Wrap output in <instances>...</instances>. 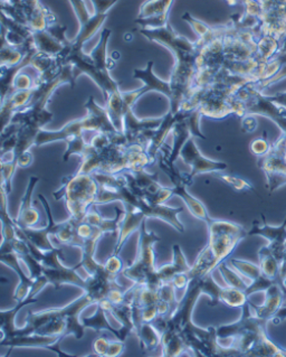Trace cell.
Listing matches in <instances>:
<instances>
[{
  "label": "cell",
  "instance_id": "obj_15",
  "mask_svg": "<svg viewBox=\"0 0 286 357\" xmlns=\"http://www.w3.org/2000/svg\"><path fill=\"white\" fill-rule=\"evenodd\" d=\"M123 207H125V214L122 216L121 222H120L119 233H118L119 236L116 240L113 253H112L114 255H120V251L123 249L128 238L134 232H139L142 223L148 218L139 207L134 206V205H125Z\"/></svg>",
  "mask_w": 286,
  "mask_h": 357
},
{
  "label": "cell",
  "instance_id": "obj_12",
  "mask_svg": "<svg viewBox=\"0 0 286 357\" xmlns=\"http://www.w3.org/2000/svg\"><path fill=\"white\" fill-rule=\"evenodd\" d=\"M38 199H40V203H42L44 208H45L46 215L49 218V225H46V227H42V229H36V227L20 229L17 225L16 227H17V232L19 234L25 236L29 242L34 244L35 247L45 252V251H51V250H54L56 248L49 241V236H53L55 238L57 223L54 221L53 215H51V205H49V201L46 199L45 196L40 194Z\"/></svg>",
  "mask_w": 286,
  "mask_h": 357
},
{
  "label": "cell",
  "instance_id": "obj_33",
  "mask_svg": "<svg viewBox=\"0 0 286 357\" xmlns=\"http://www.w3.org/2000/svg\"><path fill=\"white\" fill-rule=\"evenodd\" d=\"M200 282L201 290L204 295H207L210 298L209 305L215 307L221 303V297L224 295V287L219 286L213 279L212 273L205 275L204 278L199 280Z\"/></svg>",
  "mask_w": 286,
  "mask_h": 357
},
{
  "label": "cell",
  "instance_id": "obj_30",
  "mask_svg": "<svg viewBox=\"0 0 286 357\" xmlns=\"http://www.w3.org/2000/svg\"><path fill=\"white\" fill-rule=\"evenodd\" d=\"M260 266L267 278L280 284V262L267 245L258 251Z\"/></svg>",
  "mask_w": 286,
  "mask_h": 357
},
{
  "label": "cell",
  "instance_id": "obj_52",
  "mask_svg": "<svg viewBox=\"0 0 286 357\" xmlns=\"http://www.w3.org/2000/svg\"><path fill=\"white\" fill-rule=\"evenodd\" d=\"M241 3H243V1H241Z\"/></svg>",
  "mask_w": 286,
  "mask_h": 357
},
{
  "label": "cell",
  "instance_id": "obj_6",
  "mask_svg": "<svg viewBox=\"0 0 286 357\" xmlns=\"http://www.w3.org/2000/svg\"><path fill=\"white\" fill-rule=\"evenodd\" d=\"M18 236L25 238L29 244L31 255H34L37 261L43 266V275L49 279V284L54 286L55 289H60L63 284H73V286L79 287L84 289L86 288V281L77 273L79 269V266L74 268H67L60 261V258H64L63 250L60 248H55L51 251H42L38 248L35 247L34 244L29 242L25 236H22L17 232Z\"/></svg>",
  "mask_w": 286,
  "mask_h": 357
},
{
  "label": "cell",
  "instance_id": "obj_3",
  "mask_svg": "<svg viewBox=\"0 0 286 357\" xmlns=\"http://www.w3.org/2000/svg\"><path fill=\"white\" fill-rule=\"evenodd\" d=\"M232 111L239 118L248 114L269 118L286 135V107L264 94L255 82L247 83L236 92L232 98Z\"/></svg>",
  "mask_w": 286,
  "mask_h": 357
},
{
  "label": "cell",
  "instance_id": "obj_38",
  "mask_svg": "<svg viewBox=\"0 0 286 357\" xmlns=\"http://www.w3.org/2000/svg\"><path fill=\"white\" fill-rule=\"evenodd\" d=\"M269 148H271V144L267 142L265 137L253 140L252 144H251V151L257 157L264 156L269 151Z\"/></svg>",
  "mask_w": 286,
  "mask_h": 357
},
{
  "label": "cell",
  "instance_id": "obj_14",
  "mask_svg": "<svg viewBox=\"0 0 286 357\" xmlns=\"http://www.w3.org/2000/svg\"><path fill=\"white\" fill-rule=\"evenodd\" d=\"M248 236H260L267 238L269 241L267 247L271 249L275 257L280 260L282 264L283 260L284 250L286 244V218L283 225L278 227L267 225L265 218L263 216V225H260L254 222L252 229L248 231Z\"/></svg>",
  "mask_w": 286,
  "mask_h": 357
},
{
  "label": "cell",
  "instance_id": "obj_43",
  "mask_svg": "<svg viewBox=\"0 0 286 357\" xmlns=\"http://www.w3.org/2000/svg\"><path fill=\"white\" fill-rule=\"evenodd\" d=\"M125 349V344L123 340H118V342H110V347H109L108 356L116 357L123 354Z\"/></svg>",
  "mask_w": 286,
  "mask_h": 357
},
{
  "label": "cell",
  "instance_id": "obj_28",
  "mask_svg": "<svg viewBox=\"0 0 286 357\" xmlns=\"http://www.w3.org/2000/svg\"><path fill=\"white\" fill-rule=\"evenodd\" d=\"M173 148H169L167 146L166 151H167V157L169 159V162L175 164V162L180 156V151H182L184 144L188 142L190 137H193L191 136V132H190L189 127H188L187 121H186V118L178 120L176 122V125H175L173 129Z\"/></svg>",
  "mask_w": 286,
  "mask_h": 357
},
{
  "label": "cell",
  "instance_id": "obj_24",
  "mask_svg": "<svg viewBox=\"0 0 286 357\" xmlns=\"http://www.w3.org/2000/svg\"><path fill=\"white\" fill-rule=\"evenodd\" d=\"M162 356H182V355H193V351L186 345L180 333L176 329L167 328L162 334L161 340Z\"/></svg>",
  "mask_w": 286,
  "mask_h": 357
},
{
  "label": "cell",
  "instance_id": "obj_21",
  "mask_svg": "<svg viewBox=\"0 0 286 357\" xmlns=\"http://www.w3.org/2000/svg\"><path fill=\"white\" fill-rule=\"evenodd\" d=\"M142 212L145 213L148 218H158L166 222L179 233L184 232V227L180 220L179 214L184 212V207H171L165 204H150L143 201L141 206Z\"/></svg>",
  "mask_w": 286,
  "mask_h": 357
},
{
  "label": "cell",
  "instance_id": "obj_41",
  "mask_svg": "<svg viewBox=\"0 0 286 357\" xmlns=\"http://www.w3.org/2000/svg\"><path fill=\"white\" fill-rule=\"evenodd\" d=\"M109 347H110V340H106L104 336H100L94 340L93 351L97 356H108Z\"/></svg>",
  "mask_w": 286,
  "mask_h": 357
},
{
  "label": "cell",
  "instance_id": "obj_9",
  "mask_svg": "<svg viewBox=\"0 0 286 357\" xmlns=\"http://www.w3.org/2000/svg\"><path fill=\"white\" fill-rule=\"evenodd\" d=\"M257 162L258 167L267 176V186L269 193L286 185V162L282 137L271 145L269 151L264 156L258 157Z\"/></svg>",
  "mask_w": 286,
  "mask_h": 357
},
{
  "label": "cell",
  "instance_id": "obj_25",
  "mask_svg": "<svg viewBox=\"0 0 286 357\" xmlns=\"http://www.w3.org/2000/svg\"><path fill=\"white\" fill-rule=\"evenodd\" d=\"M173 262L160 266L158 269L159 277H160L164 284L170 282L175 275H179V273H188L191 269V266L188 264L186 257L182 252V247L179 244H173Z\"/></svg>",
  "mask_w": 286,
  "mask_h": 357
},
{
  "label": "cell",
  "instance_id": "obj_37",
  "mask_svg": "<svg viewBox=\"0 0 286 357\" xmlns=\"http://www.w3.org/2000/svg\"><path fill=\"white\" fill-rule=\"evenodd\" d=\"M34 86L35 79L19 72L13 81V93L16 91H23V90H31Z\"/></svg>",
  "mask_w": 286,
  "mask_h": 357
},
{
  "label": "cell",
  "instance_id": "obj_45",
  "mask_svg": "<svg viewBox=\"0 0 286 357\" xmlns=\"http://www.w3.org/2000/svg\"><path fill=\"white\" fill-rule=\"evenodd\" d=\"M33 162H34V157L31 155V151H26L23 155H20L19 158L17 159L18 167H29L33 164Z\"/></svg>",
  "mask_w": 286,
  "mask_h": 357
},
{
  "label": "cell",
  "instance_id": "obj_32",
  "mask_svg": "<svg viewBox=\"0 0 286 357\" xmlns=\"http://www.w3.org/2000/svg\"><path fill=\"white\" fill-rule=\"evenodd\" d=\"M219 270L221 275H223V278H224L227 286L241 290V291L246 294L247 289H248V287H250V282H248V280H247L244 275L238 273L237 270L234 269L226 261L219 264Z\"/></svg>",
  "mask_w": 286,
  "mask_h": 357
},
{
  "label": "cell",
  "instance_id": "obj_13",
  "mask_svg": "<svg viewBox=\"0 0 286 357\" xmlns=\"http://www.w3.org/2000/svg\"><path fill=\"white\" fill-rule=\"evenodd\" d=\"M234 269L237 270L238 273L244 275L250 282V287L246 291L247 297L250 298L255 292L267 291L269 287L278 284L275 281L267 278L262 271L261 266L248 262V261L238 260V259H230L227 261Z\"/></svg>",
  "mask_w": 286,
  "mask_h": 357
},
{
  "label": "cell",
  "instance_id": "obj_42",
  "mask_svg": "<svg viewBox=\"0 0 286 357\" xmlns=\"http://www.w3.org/2000/svg\"><path fill=\"white\" fill-rule=\"evenodd\" d=\"M256 128H257V121H256L255 116L248 114V116L241 118V129H243L244 132H254Z\"/></svg>",
  "mask_w": 286,
  "mask_h": 357
},
{
  "label": "cell",
  "instance_id": "obj_20",
  "mask_svg": "<svg viewBox=\"0 0 286 357\" xmlns=\"http://www.w3.org/2000/svg\"><path fill=\"white\" fill-rule=\"evenodd\" d=\"M284 299H285V295L280 284H275L265 291V301L262 306H256L253 303H251V306L257 317L263 321H273L280 308L283 307Z\"/></svg>",
  "mask_w": 286,
  "mask_h": 357
},
{
  "label": "cell",
  "instance_id": "obj_5",
  "mask_svg": "<svg viewBox=\"0 0 286 357\" xmlns=\"http://www.w3.org/2000/svg\"><path fill=\"white\" fill-rule=\"evenodd\" d=\"M139 245L138 255L134 264L122 270V275L130 279L136 284H145L152 289L158 290L164 284L159 277L156 268V251L154 245L161 238L154 232H149L145 227V221L142 223L139 230Z\"/></svg>",
  "mask_w": 286,
  "mask_h": 357
},
{
  "label": "cell",
  "instance_id": "obj_22",
  "mask_svg": "<svg viewBox=\"0 0 286 357\" xmlns=\"http://www.w3.org/2000/svg\"><path fill=\"white\" fill-rule=\"evenodd\" d=\"M153 66H154V62L149 61L145 70L136 68L134 71V79H140L143 83L147 93L150 91L159 92V93H162L165 97H167L168 100H170L171 96H173L170 82L164 81V79L157 77L154 72H153Z\"/></svg>",
  "mask_w": 286,
  "mask_h": 357
},
{
  "label": "cell",
  "instance_id": "obj_17",
  "mask_svg": "<svg viewBox=\"0 0 286 357\" xmlns=\"http://www.w3.org/2000/svg\"><path fill=\"white\" fill-rule=\"evenodd\" d=\"M38 182H40V177L31 176V178H29V185L26 188L25 193H24L23 199L20 202L17 218L14 220L16 225L20 227V229L36 227L37 225H40V212L33 206V201H31L35 188H36L37 183Z\"/></svg>",
  "mask_w": 286,
  "mask_h": 357
},
{
  "label": "cell",
  "instance_id": "obj_35",
  "mask_svg": "<svg viewBox=\"0 0 286 357\" xmlns=\"http://www.w3.org/2000/svg\"><path fill=\"white\" fill-rule=\"evenodd\" d=\"M66 148L65 153L63 156V162H68V159L72 155H79V157H82L86 153V148H88V144L84 139V133L79 135V136L73 137L65 142Z\"/></svg>",
  "mask_w": 286,
  "mask_h": 357
},
{
  "label": "cell",
  "instance_id": "obj_18",
  "mask_svg": "<svg viewBox=\"0 0 286 357\" xmlns=\"http://www.w3.org/2000/svg\"><path fill=\"white\" fill-rule=\"evenodd\" d=\"M0 261L1 264L9 266L10 269L14 270L16 275L19 278V284L16 287L14 291V299L17 303L26 301L29 297L31 289L34 288L35 280L31 275H27L25 270L22 269L20 266V258L16 252L1 253L0 255Z\"/></svg>",
  "mask_w": 286,
  "mask_h": 357
},
{
  "label": "cell",
  "instance_id": "obj_4",
  "mask_svg": "<svg viewBox=\"0 0 286 357\" xmlns=\"http://www.w3.org/2000/svg\"><path fill=\"white\" fill-rule=\"evenodd\" d=\"M99 185L92 174H77L62 179L61 188L53 193L56 201L64 199L66 210L72 218L83 220L95 205Z\"/></svg>",
  "mask_w": 286,
  "mask_h": 357
},
{
  "label": "cell",
  "instance_id": "obj_27",
  "mask_svg": "<svg viewBox=\"0 0 286 357\" xmlns=\"http://www.w3.org/2000/svg\"><path fill=\"white\" fill-rule=\"evenodd\" d=\"M106 18H108V14H92L91 20H88L86 25L79 27L77 36L71 40L72 47L83 49L84 44L88 40H91L92 37L102 27Z\"/></svg>",
  "mask_w": 286,
  "mask_h": 357
},
{
  "label": "cell",
  "instance_id": "obj_50",
  "mask_svg": "<svg viewBox=\"0 0 286 357\" xmlns=\"http://www.w3.org/2000/svg\"><path fill=\"white\" fill-rule=\"evenodd\" d=\"M112 59H113L114 61H118L120 59V53L119 52H113V54H112Z\"/></svg>",
  "mask_w": 286,
  "mask_h": 357
},
{
  "label": "cell",
  "instance_id": "obj_29",
  "mask_svg": "<svg viewBox=\"0 0 286 357\" xmlns=\"http://www.w3.org/2000/svg\"><path fill=\"white\" fill-rule=\"evenodd\" d=\"M136 336L139 340L142 351H153L161 345L162 334L152 323H143L136 329Z\"/></svg>",
  "mask_w": 286,
  "mask_h": 357
},
{
  "label": "cell",
  "instance_id": "obj_19",
  "mask_svg": "<svg viewBox=\"0 0 286 357\" xmlns=\"http://www.w3.org/2000/svg\"><path fill=\"white\" fill-rule=\"evenodd\" d=\"M162 118L138 119L132 109H129L123 118V133L127 137L128 144H139L143 133L151 129H157L161 125Z\"/></svg>",
  "mask_w": 286,
  "mask_h": 357
},
{
  "label": "cell",
  "instance_id": "obj_51",
  "mask_svg": "<svg viewBox=\"0 0 286 357\" xmlns=\"http://www.w3.org/2000/svg\"><path fill=\"white\" fill-rule=\"evenodd\" d=\"M280 288H282V290H283L284 295H285L286 298V281L285 282H283V284H280Z\"/></svg>",
  "mask_w": 286,
  "mask_h": 357
},
{
  "label": "cell",
  "instance_id": "obj_46",
  "mask_svg": "<svg viewBox=\"0 0 286 357\" xmlns=\"http://www.w3.org/2000/svg\"><path fill=\"white\" fill-rule=\"evenodd\" d=\"M286 281V244L284 250L283 260L280 264V284H283Z\"/></svg>",
  "mask_w": 286,
  "mask_h": 357
},
{
  "label": "cell",
  "instance_id": "obj_39",
  "mask_svg": "<svg viewBox=\"0 0 286 357\" xmlns=\"http://www.w3.org/2000/svg\"><path fill=\"white\" fill-rule=\"evenodd\" d=\"M104 266L105 269L108 270L109 273L116 275H119V273H122V270L125 269V264H123V261L121 260L119 255H111Z\"/></svg>",
  "mask_w": 286,
  "mask_h": 357
},
{
  "label": "cell",
  "instance_id": "obj_44",
  "mask_svg": "<svg viewBox=\"0 0 286 357\" xmlns=\"http://www.w3.org/2000/svg\"><path fill=\"white\" fill-rule=\"evenodd\" d=\"M189 281L187 273H184L175 275L171 282H173V286L176 287V289H186L188 284H189Z\"/></svg>",
  "mask_w": 286,
  "mask_h": 357
},
{
  "label": "cell",
  "instance_id": "obj_48",
  "mask_svg": "<svg viewBox=\"0 0 286 357\" xmlns=\"http://www.w3.org/2000/svg\"><path fill=\"white\" fill-rule=\"evenodd\" d=\"M226 1L228 5H230V6H235L238 3H241L243 0H226Z\"/></svg>",
  "mask_w": 286,
  "mask_h": 357
},
{
  "label": "cell",
  "instance_id": "obj_10",
  "mask_svg": "<svg viewBox=\"0 0 286 357\" xmlns=\"http://www.w3.org/2000/svg\"><path fill=\"white\" fill-rule=\"evenodd\" d=\"M180 158L184 164L190 166L189 177L193 179L200 174L219 173L227 169L226 162H217L213 159L204 156L199 151L198 146L196 145L195 137H190L188 142L184 144L180 151Z\"/></svg>",
  "mask_w": 286,
  "mask_h": 357
},
{
  "label": "cell",
  "instance_id": "obj_47",
  "mask_svg": "<svg viewBox=\"0 0 286 357\" xmlns=\"http://www.w3.org/2000/svg\"><path fill=\"white\" fill-rule=\"evenodd\" d=\"M271 98L274 100L275 102H278V105L286 107V92L275 94V96H271Z\"/></svg>",
  "mask_w": 286,
  "mask_h": 357
},
{
  "label": "cell",
  "instance_id": "obj_40",
  "mask_svg": "<svg viewBox=\"0 0 286 357\" xmlns=\"http://www.w3.org/2000/svg\"><path fill=\"white\" fill-rule=\"evenodd\" d=\"M120 0H91L93 3V14H108L112 7Z\"/></svg>",
  "mask_w": 286,
  "mask_h": 357
},
{
  "label": "cell",
  "instance_id": "obj_34",
  "mask_svg": "<svg viewBox=\"0 0 286 357\" xmlns=\"http://www.w3.org/2000/svg\"><path fill=\"white\" fill-rule=\"evenodd\" d=\"M217 178L221 179V182L228 185L236 192H254V186L246 179L241 178L239 176L230 175V174H224L223 172L214 173Z\"/></svg>",
  "mask_w": 286,
  "mask_h": 357
},
{
  "label": "cell",
  "instance_id": "obj_36",
  "mask_svg": "<svg viewBox=\"0 0 286 357\" xmlns=\"http://www.w3.org/2000/svg\"><path fill=\"white\" fill-rule=\"evenodd\" d=\"M201 116H202V114H201L199 109H196V110L190 111L188 116H186V121H187L191 136L205 140L206 139V136H205L204 133L201 132L200 130Z\"/></svg>",
  "mask_w": 286,
  "mask_h": 357
},
{
  "label": "cell",
  "instance_id": "obj_16",
  "mask_svg": "<svg viewBox=\"0 0 286 357\" xmlns=\"http://www.w3.org/2000/svg\"><path fill=\"white\" fill-rule=\"evenodd\" d=\"M63 338L58 336H47V335L29 334L19 335L9 340L0 342V345L6 346L13 349L15 347H34V349H47L56 351L61 356H71L70 354L63 353L60 349V344Z\"/></svg>",
  "mask_w": 286,
  "mask_h": 357
},
{
  "label": "cell",
  "instance_id": "obj_49",
  "mask_svg": "<svg viewBox=\"0 0 286 357\" xmlns=\"http://www.w3.org/2000/svg\"><path fill=\"white\" fill-rule=\"evenodd\" d=\"M282 139H283V146H284V159H285L286 162V135H283L282 133Z\"/></svg>",
  "mask_w": 286,
  "mask_h": 357
},
{
  "label": "cell",
  "instance_id": "obj_1",
  "mask_svg": "<svg viewBox=\"0 0 286 357\" xmlns=\"http://www.w3.org/2000/svg\"><path fill=\"white\" fill-rule=\"evenodd\" d=\"M111 34V29H103L99 43L90 54L84 53L83 49H74L71 43V49L64 60L65 64L68 63L73 66L77 77L81 74H86L97 83L102 91L104 101L111 93L120 89V83L110 75V72L116 66V61L108 56V43Z\"/></svg>",
  "mask_w": 286,
  "mask_h": 357
},
{
  "label": "cell",
  "instance_id": "obj_2",
  "mask_svg": "<svg viewBox=\"0 0 286 357\" xmlns=\"http://www.w3.org/2000/svg\"><path fill=\"white\" fill-rule=\"evenodd\" d=\"M86 109V116L82 119L73 120L68 122L60 130L49 131L45 129H40L37 135L36 147L47 145L51 142H64L73 138L75 136L83 135L86 131H95L108 135L109 137L114 136L121 131L114 127L113 122L109 116L108 110L100 107L93 97H90L84 105Z\"/></svg>",
  "mask_w": 286,
  "mask_h": 357
},
{
  "label": "cell",
  "instance_id": "obj_26",
  "mask_svg": "<svg viewBox=\"0 0 286 357\" xmlns=\"http://www.w3.org/2000/svg\"><path fill=\"white\" fill-rule=\"evenodd\" d=\"M33 40H34V45L37 51L43 52V53H47L49 55H54V56L61 54L66 46L71 43V40L68 43H63L47 29L34 31L33 33Z\"/></svg>",
  "mask_w": 286,
  "mask_h": 357
},
{
  "label": "cell",
  "instance_id": "obj_23",
  "mask_svg": "<svg viewBox=\"0 0 286 357\" xmlns=\"http://www.w3.org/2000/svg\"><path fill=\"white\" fill-rule=\"evenodd\" d=\"M33 93H34V88L31 89V90L14 92L8 98L3 100L1 102V111H0L3 129H5L10 123L15 114L18 112L20 109H23L31 101Z\"/></svg>",
  "mask_w": 286,
  "mask_h": 357
},
{
  "label": "cell",
  "instance_id": "obj_11",
  "mask_svg": "<svg viewBox=\"0 0 286 357\" xmlns=\"http://www.w3.org/2000/svg\"><path fill=\"white\" fill-rule=\"evenodd\" d=\"M173 0H148L140 6L136 24L142 29H161L169 24V12Z\"/></svg>",
  "mask_w": 286,
  "mask_h": 357
},
{
  "label": "cell",
  "instance_id": "obj_8",
  "mask_svg": "<svg viewBox=\"0 0 286 357\" xmlns=\"http://www.w3.org/2000/svg\"><path fill=\"white\" fill-rule=\"evenodd\" d=\"M159 167L164 170V173L170 178L173 184V195L179 196L184 201L188 210L191 213L193 218H198L200 221L205 222L206 225L209 223L212 216L209 215L207 208L205 206L202 202L196 199L195 196L191 195L187 190L190 185H193V179L190 178L189 174L179 173L175 167L173 162H169L167 157L166 148L162 147L159 153Z\"/></svg>",
  "mask_w": 286,
  "mask_h": 357
},
{
  "label": "cell",
  "instance_id": "obj_31",
  "mask_svg": "<svg viewBox=\"0 0 286 357\" xmlns=\"http://www.w3.org/2000/svg\"><path fill=\"white\" fill-rule=\"evenodd\" d=\"M106 314L102 307L97 306V310L94 312V315L90 318H82V323L86 328H91L95 332H101V331H108L109 333L116 335V338L120 340H122L121 331L114 328L111 326V324L109 323L108 318H106ZM125 342V340H123Z\"/></svg>",
  "mask_w": 286,
  "mask_h": 357
},
{
  "label": "cell",
  "instance_id": "obj_7",
  "mask_svg": "<svg viewBox=\"0 0 286 357\" xmlns=\"http://www.w3.org/2000/svg\"><path fill=\"white\" fill-rule=\"evenodd\" d=\"M207 227L209 233L208 248L221 264L230 258L239 242L248 236V232L241 225L224 220L212 218Z\"/></svg>",
  "mask_w": 286,
  "mask_h": 357
}]
</instances>
